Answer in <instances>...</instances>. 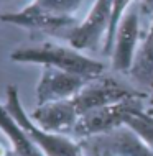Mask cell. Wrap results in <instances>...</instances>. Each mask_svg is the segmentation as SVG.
<instances>
[{"label": "cell", "instance_id": "1", "mask_svg": "<svg viewBox=\"0 0 153 156\" xmlns=\"http://www.w3.org/2000/svg\"><path fill=\"white\" fill-rule=\"evenodd\" d=\"M10 59L15 62H31V64L58 67V69L84 76L89 79L102 76L105 71L100 61L89 58L87 54L81 53L73 46H63L56 43L23 46L10 54Z\"/></svg>", "mask_w": 153, "mask_h": 156}, {"label": "cell", "instance_id": "2", "mask_svg": "<svg viewBox=\"0 0 153 156\" xmlns=\"http://www.w3.org/2000/svg\"><path fill=\"white\" fill-rule=\"evenodd\" d=\"M5 107L10 112V115L16 120V123L25 130V133L31 138L33 143L46 156H84L82 145L76 141L73 136L46 132L33 122L30 113H27L22 102H20L18 87L13 86V84L7 86Z\"/></svg>", "mask_w": 153, "mask_h": 156}, {"label": "cell", "instance_id": "3", "mask_svg": "<svg viewBox=\"0 0 153 156\" xmlns=\"http://www.w3.org/2000/svg\"><path fill=\"white\" fill-rule=\"evenodd\" d=\"M142 99L143 97L127 99L118 104L104 105V107H97L82 113L74 126L73 136L81 138V140H87V138L109 135L118 128H122V126H125L127 115L133 108L143 105Z\"/></svg>", "mask_w": 153, "mask_h": 156}, {"label": "cell", "instance_id": "4", "mask_svg": "<svg viewBox=\"0 0 153 156\" xmlns=\"http://www.w3.org/2000/svg\"><path fill=\"white\" fill-rule=\"evenodd\" d=\"M142 13L138 5H132L122 16L114 36L112 46V69L122 74H130L135 58L142 44Z\"/></svg>", "mask_w": 153, "mask_h": 156}, {"label": "cell", "instance_id": "5", "mask_svg": "<svg viewBox=\"0 0 153 156\" xmlns=\"http://www.w3.org/2000/svg\"><path fill=\"white\" fill-rule=\"evenodd\" d=\"M135 97H143L142 92L130 89L117 81V79L110 77V76H97L91 79L79 94L73 97V102L78 107L79 113H86L92 108L104 107L110 104H118L127 99H135Z\"/></svg>", "mask_w": 153, "mask_h": 156}, {"label": "cell", "instance_id": "6", "mask_svg": "<svg viewBox=\"0 0 153 156\" xmlns=\"http://www.w3.org/2000/svg\"><path fill=\"white\" fill-rule=\"evenodd\" d=\"M112 22V0H96L87 16L69 33V44L79 51L96 49L107 38Z\"/></svg>", "mask_w": 153, "mask_h": 156}, {"label": "cell", "instance_id": "7", "mask_svg": "<svg viewBox=\"0 0 153 156\" xmlns=\"http://www.w3.org/2000/svg\"><path fill=\"white\" fill-rule=\"evenodd\" d=\"M89 81L91 79L84 76L67 73L58 67L43 66L36 86V102L38 105H43L49 102H58V100L73 99Z\"/></svg>", "mask_w": 153, "mask_h": 156}, {"label": "cell", "instance_id": "8", "mask_svg": "<svg viewBox=\"0 0 153 156\" xmlns=\"http://www.w3.org/2000/svg\"><path fill=\"white\" fill-rule=\"evenodd\" d=\"M30 117L38 126H41L46 132L73 136L74 126L78 123L81 113L74 105L73 99H67L38 105L30 113Z\"/></svg>", "mask_w": 153, "mask_h": 156}, {"label": "cell", "instance_id": "9", "mask_svg": "<svg viewBox=\"0 0 153 156\" xmlns=\"http://www.w3.org/2000/svg\"><path fill=\"white\" fill-rule=\"evenodd\" d=\"M82 141L92 143V148L96 150H109L120 156H153V150L148 148L129 126H122L109 135L87 138Z\"/></svg>", "mask_w": 153, "mask_h": 156}, {"label": "cell", "instance_id": "10", "mask_svg": "<svg viewBox=\"0 0 153 156\" xmlns=\"http://www.w3.org/2000/svg\"><path fill=\"white\" fill-rule=\"evenodd\" d=\"M0 20L5 23H12L15 27L28 28V30H45V31H56L74 25V18H61V16L48 15L45 12L33 8L30 3L20 12L2 13Z\"/></svg>", "mask_w": 153, "mask_h": 156}, {"label": "cell", "instance_id": "11", "mask_svg": "<svg viewBox=\"0 0 153 156\" xmlns=\"http://www.w3.org/2000/svg\"><path fill=\"white\" fill-rule=\"evenodd\" d=\"M0 132L8 138L12 156H46L2 104H0Z\"/></svg>", "mask_w": 153, "mask_h": 156}, {"label": "cell", "instance_id": "12", "mask_svg": "<svg viewBox=\"0 0 153 156\" xmlns=\"http://www.w3.org/2000/svg\"><path fill=\"white\" fill-rule=\"evenodd\" d=\"M130 74L135 81L150 87V82L153 77V16H151L150 28L147 30L145 36L142 40V44H140V49L137 53V58H135Z\"/></svg>", "mask_w": 153, "mask_h": 156}, {"label": "cell", "instance_id": "13", "mask_svg": "<svg viewBox=\"0 0 153 156\" xmlns=\"http://www.w3.org/2000/svg\"><path fill=\"white\" fill-rule=\"evenodd\" d=\"M125 126H129L148 148L153 150V115L145 110L143 105L133 108L127 115Z\"/></svg>", "mask_w": 153, "mask_h": 156}, {"label": "cell", "instance_id": "14", "mask_svg": "<svg viewBox=\"0 0 153 156\" xmlns=\"http://www.w3.org/2000/svg\"><path fill=\"white\" fill-rule=\"evenodd\" d=\"M84 0H33L30 5L40 12L61 18H74Z\"/></svg>", "mask_w": 153, "mask_h": 156}, {"label": "cell", "instance_id": "15", "mask_svg": "<svg viewBox=\"0 0 153 156\" xmlns=\"http://www.w3.org/2000/svg\"><path fill=\"white\" fill-rule=\"evenodd\" d=\"M133 5V0H112V22H110V28L105 38V43L102 46V53L110 56L112 53V46H114V36H115L117 27L120 23L122 16L127 13V10Z\"/></svg>", "mask_w": 153, "mask_h": 156}, {"label": "cell", "instance_id": "16", "mask_svg": "<svg viewBox=\"0 0 153 156\" xmlns=\"http://www.w3.org/2000/svg\"><path fill=\"white\" fill-rule=\"evenodd\" d=\"M138 7L142 16H153V0H140Z\"/></svg>", "mask_w": 153, "mask_h": 156}, {"label": "cell", "instance_id": "17", "mask_svg": "<svg viewBox=\"0 0 153 156\" xmlns=\"http://www.w3.org/2000/svg\"><path fill=\"white\" fill-rule=\"evenodd\" d=\"M148 102H150V105H151V107H150V108H148V110H147V112H148V113H151V115H153V95L150 97V100H148Z\"/></svg>", "mask_w": 153, "mask_h": 156}, {"label": "cell", "instance_id": "18", "mask_svg": "<svg viewBox=\"0 0 153 156\" xmlns=\"http://www.w3.org/2000/svg\"><path fill=\"white\" fill-rule=\"evenodd\" d=\"M148 89H150V90L153 92V77H151V82H150V87H148Z\"/></svg>", "mask_w": 153, "mask_h": 156}, {"label": "cell", "instance_id": "19", "mask_svg": "<svg viewBox=\"0 0 153 156\" xmlns=\"http://www.w3.org/2000/svg\"><path fill=\"white\" fill-rule=\"evenodd\" d=\"M92 156H100V154H99V151H96V150H94V153H92Z\"/></svg>", "mask_w": 153, "mask_h": 156}, {"label": "cell", "instance_id": "20", "mask_svg": "<svg viewBox=\"0 0 153 156\" xmlns=\"http://www.w3.org/2000/svg\"><path fill=\"white\" fill-rule=\"evenodd\" d=\"M0 2H2V0H0Z\"/></svg>", "mask_w": 153, "mask_h": 156}]
</instances>
